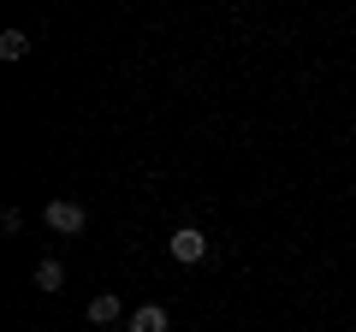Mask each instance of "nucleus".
Segmentation results:
<instances>
[{
    "instance_id": "1",
    "label": "nucleus",
    "mask_w": 356,
    "mask_h": 332,
    "mask_svg": "<svg viewBox=\"0 0 356 332\" xmlns=\"http://www.w3.org/2000/svg\"><path fill=\"white\" fill-rule=\"evenodd\" d=\"M166 249H172V261H178V267H196V261L208 256V231H196V226H178L172 238H166Z\"/></svg>"
},
{
    "instance_id": "2",
    "label": "nucleus",
    "mask_w": 356,
    "mask_h": 332,
    "mask_svg": "<svg viewBox=\"0 0 356 332\" xmlns=\"http://www.w3.org/2000/svg\"><path fill=\"white\" fill-rule=\"evenodd\" d=\"M48 226L60 231V238H77V231H83V208L77 202H48Z\"/></svg>"
},
{
    "instance_id": "3",
    "label": "nucleus",
    "mask_w": 356,
    "mask_h": 332,
    "mask_svg": "<svg viewBox=\"0 0 356 332\" xmlns=\"http://www.w3.org/2000/svg\"><path fill=\"white\" fill-rule=\"evenodd\" d=\"M131 332H166V308L161 303H143L137 315H131Z\"/></svg>"
},
{
    "instance_id": "4",
    "label": "nucleus",
    "mask_w": 356,
    "mask_h": 332,
    "mask_svg": "<svg viewBox=\"0 0 356 332\" xmlns=\"http://www.w3.org/2000/svg\"><path fill=\"white\" fill-rule=\"evenodd\" d=\"M89 320H95V326H113V320H119V297H113V291L89 297Z\"/></svg>"
},
{
    "instance_id": "5",
    "label": "nucleus",
    "mask_w": 356,
    "mask_h": 332,
    "mask_svg": "<svg viewBox=\"0 0 356 332\" xmlns=\"http://www.w3.org/2000/svg\"><path fill=\"white\" fill-rule=\"evenodd\" d=\"M36 291H65V267H60V261H36Z\"/></svg>"
},
{
    "instance_id": "6",
    "label": "nucleus",
    "mask_w": 356,
    "mask_h": 332,
    "mask_svg": "<svg viewBox=\"0 0 356 332\" xmlns=\"http://www.w3.org/2000/svg\"><path fill=\"white\" fill-rule=\"evenodd\" d=\"M30 53V36L24 30H6V36H0V60H24Z\"/></svg>"
}]
</instances>
